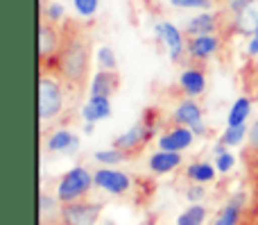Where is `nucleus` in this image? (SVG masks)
I'll use <instances>...</instances> for the list:
<instances>
[{"label": "nucleus", "instance_id": "nucleus-1", "mask_svg": "<svg viewBox=\"0 0 258 225\" xmlns=\"http://www.w3.org/2000/svg\"><path fill=\"white\" fill-rule=\"evenodd\" d=\"M39 68L57 73L59 80L66 84V89L75 98L84 94L91 77V36L86 27H82L80 23H66L59 53L54 55V59L48 66Z\"/></svg>", "mask_w": 258, "mask_h": 225}, {"label": "nucleus", "instance_id": "nucleus-2", "mask_svg": "<svg viewBox=\"0 0 258 225\" xmlns=\"http://www.w3.org/2000/svg\"><path fill=\"white\" fill-rule=\"evenodd\" d=\"M66 100V84L59 80L57 73L48 68H39V121L41 134H45L48 123L61 114Z\"/></svg>", "mask_w": 258, "mask_h": 225}, {"label": "nucleus", "instance_id": "nucleus-3", "mask_svg": "<svg viewBox=\"0 0 258 225\" xmlns=\"http://www.w3.org/2000/svg\"><path fill=\"white\" fill-rule=\"evenodd\" d=\"M154 127H156L154 112H152V109H147V112L143 114V118L132 127V130L118 137L116 144H113V148L122 150L127 159L136 157V155H141L143 150H145V146L150 144L152 134H154Z\"/></svg>", "mask_w": 258, "mask_h": 225}, {"label": "nucleus", "instance_id": "nucleus-4", "mask_svg": "<svg viewBox=\"0 0 258 225\" xmlns=\"http://www.w3.org/2000/svg\"><path fill=\"white\" fill-rule=\"evenodd\" d=\"M93 185H95V173H91L84 166H75L73 171H68L59 180L57 198L61 200V205L73 203V200H82V198H86V194L91 191Z\"/></svg>", "mask_w": 258, "mask_h": 225}, {"label": "nucleus", "instance_id": "nucleus-5", "mask_svg": "<svg viewBox=\"0 0 258 225\" xmlns=\"http://www.w3.org/2000/svg\"><path fill=\"white\" fill-rule=\"evenodd\" d=\"M63 41V27L57 21H50L43 12L39 18V66H48L59 53Z\"/></svg>", "mask_w": 258, "mask_h": 225}, {"label": "nucleus", "instance_id": "nucleus-6", "mask_svg": "<svg viewBox=\"0 0 258 225\" xmlns=\"http://www.w3.org/2000/svg\"><path fill=\"white\" fill-rule=\"evenodd\" d=\"M102 205L91 203V200H73L61 205V221L66 225H93L100 218Z\"/></svg>", "mask_w": 258, "mask_h": 225}, {"label": "nucleus", "instance_id": "nucleus-7", "mask_svg": "<svg viewBox=\"0 0 258 225\" xmlns=\"http://www.w3.org/2000/svg\"><path fill=\"white\" fill-rule=\"evenodd\" d=\"M95 185L113 196H120L129 189V175L113 171V168H100V171H95Z\"/></svg>", "mask_w": 258, "mask_h": 225}, {"label": "nucleus", "instance_id": "nucleus-8", "mask_svg": "<svg viewBox=\"0 0 258 225\" xmlns=\"http://www.w3.org/2000/svg\"><path fill=\"white\" fill-rule=\"evenodd\" d=\"M192 130L188 125H174L172 130H168L163 137L159 139L161 150H174V153H181L188 146L192 144Z\"/></svg>", "mask_w": 258, "mask_h": 225}, {"label": "nucleus", "instance_id": "nucleus-9", "mask_svg": "<svg viewBox=\"0 0 258 225\" xmlns=\"http://www.w3.org/2000/svg\"><path fill=\"white\" fill-rule=\"evenodd\" d=\"M220 48V39L213 34H197L186 41V53L190 59H209Z\"/></svg>", "mask_w": 258, "mask_h": 225}, {"label": "nucleus", "instance_id": "nucleus-10", "mask_svg": "<svg viewBox=\"0 0 258 225\" xmlns=\"http://www.w3.org/2000/svg\"><path fill=\"white\" fill-rule=\"evenodd\" d=\"M118 86H120V75L116 71H109V68H100L93 75V80H91V96L111 98L118 91Z\"/></svg>", "mask_w": 258, "mask_h": 225}, {"label": "nucleus", "instance_id": "nucleus-11", "mask_svg": "<svg viewBox=\"0 0 258 225\" xmlns=\"http://www.w3.org/2000/svg\"><path fill=\"white\" fill-rule=\"evenodd\" d=\"M242 214H245V196H233L227 205L222 207V212L215 216V221L211 225H242Z\"/></svg>", "mask_w": 258, "mask_h": 225}, {"label": "nucleus", "instance_id": "nucleus-12", "mask_svg": "<svg viewBox=\"0 0 258 225\" xmlns=\"http://www.w3.org/2000/svg\"><path fill=\"white\" fill-rule=\"evenodd\" d=\"M156 30H159L161 39L165 41V46L170 48L172 59H174V62H179V59H181V55H183V50H186V39H183V34L172 25V23H161Z\"/></svg>", "mask_w": 258, "mask_h": 225}, {"label": "nucleus", "instance_id": "nucleus-13", "mask_svg": "<svg viewBox=\"0 0 258 225\" xmlns=\"http://www.w3.org/2000/svg\"><path fill=\"white\" fill-rule=\"evenodd\" d=\"M172 118L177 125H190V127H195V132L202 130V109L195 100H183L177 107Z\"/></svg>", "mask_w": 258, "mask_h": 225}, {"label": "nucleus", "instance_id": "nucleus-14", "mask_svg": "<svg viewBox=\"0 0 258 225\" xmlns=\"http://www.w3.org/2000/svg\"><path fill=\"white\" fill-rule=\"evenodd\" d=\"M179 164H181V155L179 153H174V150H159V153H154L150 157V171L163 175V173L174 171Z\"/></svg>", "mask_w": 258, "mask_h": 225}, {"label": "nucleus", "instance_id": "nucleus-15", "mask_svg": "<svg viewBox=\"0 0 258 225\" xmlns=\"http://www.w3.org/2000/svg\"><path fill=\"white\" fill-rule=\"evenodd\" d=\"M107 116H111V98H104V96H91L89 103L84 105V118L89 123H98Z\"/></svg>", "mask_w": 258, "mask_h": 225}, {"label": "nucleus", "instance_id": "nucleus-16", "mask_svg": "<svg viewBox=\"0 0 258 225\" xmlns=\"http://www.w3.org/2000/svg\"><path fill=\"white\" fill-rule=\"evenodd\" d=\"M215 30H220V21L218 14H200V16L190 18L186 27L188 36H197V34H213Z\"/></svg>", "mask_w": 258, "mask_h": 225}, {"label": "nucleus", "instance_id": "nucleus-17", "mask_svg": "<svg viewBox=\"0 0 258 225\" xmlns=\"http://www.w3.org/2000/svg\"><path fill=\"white\" fill-rule=\"evenodd\" d=\"M256 27H258V0H249L247 7L238 16L233 32H238V34H254Z\"/></svg>", "mask_w": 258, "mask_h": 225}, {"label": "nucleus", "instance_id": "nucleus-18", "mask_svg": "<svg viewBox=\"0 0 258 225\" xmlns=\"http://www.w3.org/2000/svg\"><path fill=\"white\" fill-rule=\"evenodd\" d=\"M179 84H181V89L186 91L188 96L204 94V89H206L204 71H200V68H186V71L181 73V77H179Z\"/></svg>", "mask_w": 258, "mask_h": 225}, {"label": "nucleus", "instance_id": "nucleus-19", "mask_svg": "<svg viewBox=\"0 0 258 225\" xmlns=\"http://www.w3.org/2000/svg\"><path fill=\"white\" fill-rule=\"evenodd\" d=\"M77 146V139L73 132L68 130H54L52 137L48 139V150L50 153H71Z\"/></svg>", "mask_w": 258, "mask_h": 225}, {"label": "nucleus", "instance_id": "nucleus-20", "mask_svg": "<svg viewBox=\"0 0 258 225\" xmlns=\"http://www.w3.org/2000/svg\"><path fill=\"white\" fill-rule=\"evenodd\" d=\"M61 216V200L57 196L41 194L39 196V221H48V218H59Z\"/></svg>", "mask_w": 258, "mask_h": 225}, {"label": "nucleus", "instance_id": "nucleus-21", "mask_svg": "<svg viewBox=\"0 0 258 225\" xmlns=\"http://www.w3.org/2000/svg\"><path fill=\"white\" fill-rule=\"evenodd\" d=\"M249 109H251L249 98H238L236 103H233L231 112H229V118H227L229 127H233V125H245L247 116H249Z\"/></svg>", "mask_w": 258, "mask_h": 225}, {"label": "nucleus", "instance_id": "nucleus-22", "mask_svg": "<svg viewBox=\"0 0 258 225\" xmlns=\"http://www.w3.org/2000/svg\"><path fill=\"white\" fill-rule=\"evenodd\" d=\"M186 175L190 177L192 182H211L215 177V168L211 166V164H192V166H188V171H186Z\"/></svg>", "mask_w": 258, "mask_h": 225}, {"label": "nucleus", "instance_id": "nucleus-23", "mask_svg": "<svg viewBox=\"0 0 258 225\" xmlns=\"http://www.w3.org/2000/svg\"><path fill=\"white\" fill-rule=\"evenodd\" d=\"M206 218V209L202 207V205H192V207H188L186 212L179 216L177 225H202Z\"/></svg>", "mask_w": 258, "mask_h": 225}, {"label": "nucleus", "instance_id": "nucleus-24", "mask_svg": "<svg viewBox=\"0 0 258 225\" xmlns=\"http://www.w3.org/2000/svg\"><path fill=\"white\" fill-rule=\"evenodd\" d=\"M242 162H245L247 173H249L251 182H254V185L258 187V150L247 146V148L242 150Z\"/></svg>", "mask_w": 258, "mask_h": 225}, {"label": "nucleus", "instance_id": "nucleus-25", "mask_svg": "<svg viewBox=\"0 0 258 225\" xmlns=\"http://www.w3.org/2000/svg\"><path fill=\"white\" fill-rule=\"evenodd\" d=\"M247 134V127L245 125H233L224 132L222 137V146H238L242 141V137Z\"/></svg>", "mask_w": 258, "mask_h": 225}, {"label": "nucleus", "instance_id": "nucleus-26", "mask_svg": "<svg viewBox=\"0 0 258 225\" xmlns=\"http://www.w3.org/2000/svg\"><path fill=\"white\" fill-rule=\"evenodd\" d=\"M98 64H100V68H109V71H116L118 62H116V55H113V50L109 48V46H102V48L98 50Z\"/></svg>", "mask_w": 258, "mask_h": 225}, {"label": "nucleus", "instance_id": "nucleus-27", "mask_svg": "<svg viewBox=\"0 0 258 225\" xmlns=\"http://www.w3.org/2000/svg\"><path fill=\"white\" fill-rule=\"evenodd\" d=\"M95 159L111 166V164H118V162H122V159H127V157H125V153H122V150L113 148V150H100V153H95Z\"/></svg>", "mask_w": 258, "mask_h": 225}, {"label": "nucleus", "instance_id": "nucleus-28", "mask_svg": "<svg viewBox=\"0 0 258 225\" xmlns=\"http://www.w3.org/2000/svg\"><path fill=\"white\" fill-rule=\"evenodd\" d=\"M73 5H75V9L82 16H93V14L98 12L100 0H73Z\"/></svg>", "mask_w": 258, "mask_h": 225}, {"label": "nucleus", "instance_id": "nucleus-29", "mask_svg": "<svg viewBox=\"0 0 258 225\" xmlns=\"http://www.w3.org/2000/svg\"><path fill=\"white\" fill-rule=\"evenodd\" d=\"M174 7H186V9H209L213 0H170Z\"/></svg>", "mask_w": 258, "mask_h": 225}, {"label": "nucleus", "instance_id": "nucleus-30", "mask_svg": "<svg viewBox=\"0 0 258 225\" xmlns=\"http://www.w3.org/2000/svg\"><path fill=\"white\" fill-rule=\"evenodd\" d=\"M233 164H236V157H233V155H229V153H222V155L218 157V171H220V173L231 171Z\"/></svg>", "mask_w": 258, "mask_h": 225}, {"label": "nucleus", "instance_id": "nucleus-31", "mask_svg": "<svg viewBox=\"0 0 258 225\" xmlns=\"http://www.w3.org/2000/svg\"><path fill=\"white\" fill-rule=\"evenodd\" d=\"M41 12H43L45 14V16H48L50 18V21H61V18H63V7H61V5H59V3H52V5H50V7H48V12H45V9H41Z\"/></svg>", "mask_w": 258, "mask_h": 225}, {"label": "nucleus", "instance_id": "nucleus-32", "mask_svg": "<svg viewBox=\"0 0 258 225\" xmlns=\"http://www.w3.org/2000/svg\"><path fill=\"white\" fill-rule=\"evenodd\" d=\"M249 148H256L258 150V121L251 125V130H249Z\"/></svg>", "mask_w": 258, "mask_h": 225}, {"label": "nucleus", "instance_id": "nucleus-33", "mask_svg": "<svg viewBox=\"0 0 258 225\" xmlns=\"http://www.w3.org/2000/svg\"><path fill=\"white\" fill-rule=\"evenodd\" d=\"M202 196H204V189L200 187V182H195V187H190V191H188V198H190V200H200Z\"/></svg>", "mask_w": 258, "mask_h": 225}, {"label": "nucleus", "instance_id": "nucleus-34", "mask_svg": "<svg viewBox=\"0 0 258 225\" xmlns=\"http://www.w3.org/2000/svg\"><path fill=\"white\" fill-rule=\"evenodd\" d=\"M249 53L251 55H258V27L254 30V34H251V43H249Z\"/></svg>", "mask_w": 258, "mask_h": 225}, {"label": "nucleus", "instance_id": "nucleus-35", "mask_svg": "<svg viewBox=\"0 0 258 225\" xmlns=\"http://www.w3.org/2000/svg\"><path fill=\"white\" fill-rule=\"evenodd\" d=\"M39 225H66L61 221V216L59 218H48V221H39Z\"/></svg>", "mask_w": 258, "mask_h": 225}]
</instances>
